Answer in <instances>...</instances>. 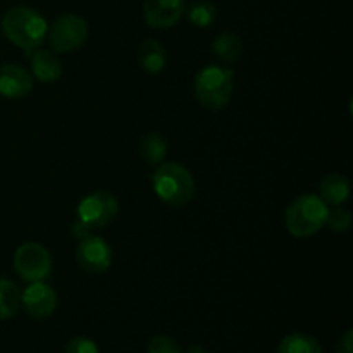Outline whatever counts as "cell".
I'll list each match as a JSON object with an SVG mask.
<instances>
[{
    "mask_svg": "<svg viewBox=\"0 0 353 353\" xmlns=\"http://www.w3.org/2000/svg\"><path fill=\"white\" fill-rule=\"evenodd\" d=\"M185 14V0H145L143 19L155 30L176 26Z\"/></svg>",
    "mask_w": 353,
    "mask_h": 353,
    "instance_id": "10",
    "label": "cell"
},
{
    "mask_svg": "<svg viewBox=\"0 0 353 353\" xmlns=\"http://www.w3.org/2000/svg\"><path fill=\"white\" fill-rule=\"evenodd\" d=\"M234 88V71L210 64L200 69L193 81L195 99L209 110H221L231 102Z\"/></svg>",
    "mask_w": 353,
    "mask_h": 353,
    "instance_id": "3",
    "label": "cell"
},
{
    "mask_svg": "<svg viewBox=\"0 0 353 353\" xmlns=\"http://www.w3.org/2000/svg\"><path fill=\"white\" fill-rule=\"evenodd\" d=\"M212 52L224 64H234L243 55V41L234 33H221L212 41Z\"/></svg>",
    "mask_w": 353,
    "mask_h": 353,
    "instance_id": "16",
    "label": "cell"
},
{
    "mask_svg": "<svg viewBox=\"0 0 353 353\" xmlns=\"http://www.w3.org/2000/svg\"><path fill=\"white\" fill-rule=\"evenodd\" d=\"M117 212H119V202L116 196L105 190H97L78 203L76 221H79L86 230L93 231L112 223Z\"/></svg>",
    "mask_w": 353,
    "mask_h": 353,
    "instance_id": "5",
    "label": "cell"
},
{
    "mask_svg": "<svg viewBox=\"0 0 353 353\" xmlns=\"http://www.w3.org/2000/svg\"><path fill=\"white\" fill-rule=\"evenodd\" d=\"M21 307H24L28 316L34 319L50 317L57 307V293L43 281L30 283V286L21 293Z\"/></svg>",
    "mask_w": 353,
    "mask_h": 353,
    "instance_id": "9",
    "label": "cell"
},
{
    "mask_svg": "<svg viewBox=\"0 0 353 353\" xmlns=\"http://www.w3.org/2000/svg\"><path fill=\"white\" fill-rule=\"evenodd\" d=\"M188 19L193 26L209 28L217 19V10L210 2H196L188 7Z\"/></svg>",
    "mask_w": 353,
    "mask_h": 353,
    "instance_id": "19",
    "label": "cell"
},
{
    "mask_svg": "<svg viewBox=\"0 0 353 353\" xmlns=\"http://www.w3.org/2000/svg\"><path fill=\"white\" fill-rule=\"evenodd\" d=\"M33 90V76L17 64L0 65V95L17 100L28 97Z\"/></svg>",
    "mask_w": 353,
    "mask_h": 353,
    "instance_id": "11",
    "label": "cell"
},
{
    "mask_svg": "<svg viewBox=\"0 0 353 353\" xmlns=\"http://www.w3.org/2000/svg\"><path fill=\"white\" fill-rule=\"evenodd\" d=\"M186 353H207V350L203 347H200V345H192V347L186 350Z\"/></svg>",
    "mask_w": 353,
    "mask_h": 353,
    "instance_id": "24",
    "label": "cell"
},
{
    "mask_svg": "<svg viewBox=\"0 0 353 353\" xmlns=\"http://www.w3.org/2000/svg\"><path fill=\"white\" fill-rule=\"evenodd\" d=\"M76 262L88 274H103L112 265V248L97 234H88L76 247Z\"/></svg>",
    "mask_w": 353,
    "mask_h": 353,
    "instance_id": "8",
    "label": "cell"
},
{
    "mask_svg": "<svg viewBox=\"0 0 353 353\" xmlns=\"http://www.w3.org/2000/svg\"><path fill=\"white\" fill-rule=\"evenodd\" d=\"M152 188L159 200L171 207H185L196 192L193 174L178 162H162L152 176Z\"/></svg>",
    "mask_w": 353,
    "mask_h": 353,
    "instance_id": "2",
    "label": "cell"
},
{
    "mask_svg": "<svg viewBox=\"0 0 353 353\" xmlns=\"http://www.w3.org/2000/svg\"><path fill=\"white\" fill-rule=\"evenodd\" d=\"M327 228L334 233H345V231L350 230L352 226V214L348 212L347 209L343 207H333L327 212V219H326Z\"/></svg>",
    "mask_w": 353,
    "mask_h": 353,
    "instance_id": "20",
    "label": "cell"
},
{
    "mask_svg": "<svg viewBox=\"0 0 353 353\" xmlns=\"http://www.w3.org/2000/svg\"><path fill=\"white\" fill-rule=\"evenodd\" d=\"M138 152L148 165H159L164 162L165 155H168V141L161 133L152 131V133L141 137L140 143H138Z\"/></svg>",
    "mask_w": 353,
    "mask_h": 353,
    "instance_id": "15",
    "label": "cell"
},
{
    "mask_svg": "<svg viewBox=\"0 0 353 353\" xmlns=\"http://www.w3.org/2000/svg\"><path fill=\"white\" fill-rule=\"evenodd\" d=\"M65 353H100L99 347L93 340L86 336H76L65 347Z\"/></svg>",
    "mask_w": 353,
    "mask_h": 353,
    "instance_id": "22",
    "label": "cell"
},
{
    "mask_svg": "<svg viewBox=\"0 0 353 353\" xmlns=\"http://www.w3.org/2000/svg\"><path fill=\"white\" fill-rule=\"evenodd\" d=\"M330 207L319 195L305 193L293 200L285 214V226L295 238H309L326 226Z\"/></svg>",
    "mask_w": 353,
    "mask_h": 353,
    "instance_id": "4",
    "label": "cell"
},
{
    "mask_svg": "<svg viewBox=\"0 0 353 353\" xmlns=\"http://www.w3.org/2000/svg\"><path fill=\"white\" fill-rule=\"evenodd\" d=\"M138 64L148 74H159L168 65V52L161 41L147 38L138 47Z\"/></svg>",
    "mask_w": 353,
    "mask_h": 353,
    "instance_id": "14",
    "label": "cell"
},
{
    "mask_svg": "<svg viewBox=\"0 0 353 353\" xmlns=\"http://www.w3.org/2000/svg\"><path fill=\"white\" fill-rule=\"evenodd\" d=\"M319 196L327 207H340L350 199V181L340 172H330L319 183Z\"/></svg>",
    "mask_w": 353,
    "mask_h": 353,
    "instance_id": "13",
    "label": "cell"
},
{
    "mask_svg": "<svg viewBox=\"0 0 353 353\" xmlns=\"http://www.w3.org/2000/svg\"><path fill=\"white\" fill-rule=\"evenodd\" d=\"M278 353H323V348L310 334L293 333L283 338Z\"/></svg>",
    "mask_w": 353,
    "mask_h": 353,
    "instance_id": "18",
    "label": "cell"
},
{
    "mask_svg": "<svg viewBox=\"0 0 353 353\" xmlns=\"http://www.w3.org/2000/svg\"><path fill=\"white\" fill-rule=\"evenodd\" d=\"M88 33V23L81 16L64 14L52 23L47 38L50 40L52 50L59 54H69L85 45Z\"/></svg>",
    "mask_w": 353,
    "mask_h": 353,
    "instance_id": "7",
    "label": "cell"
},
{
    "mask_svg": "<svg viewBox=\"0 0 353 353\" xmlns=\"http://www.w3.org/2000/svg\"><path fill=\"white\" fill-rule=\"evenodd\" d=\"M14 269L28 283L45 281L52 272V255L45 245L28 241L14 252Z\"/></svg>",
    "mask_w": 353,
    "mask_h": 353,
    "instance_id": "6",
    "label": "cell"
},
{
    "mask_svg": "<svg viewBox=\"0 0 353 353\" xmlns=\"http://www.w3.org/2000/svg\"><path fill=\"white\" fill-rule=\"evenodd\" d=\"M336 353H353V331L348 330L336 345Z\"/></svg>",
    "mask_w": 353,
    "mask_h": 353,
    "instance_id": "23",
    "label": "cell"
},
{
    "mask_svg": "<svg viewBox=\"0 0 353 353\" xmlns=\"http://www.w3.org/2000/svg\"><path fill=\"white\" fill-rule=\"evenodd\" d=\"M2 31L10 43L31 54L47 38L48 23L31 7H12L3 14Z\"/></svg>",
    "mask_w": 353,
    "mask_h": 353,
    "instance_id": "1",
    "label": "cell"
},
{
    "mask_svg": "<svg viewBox=\"0 0 353 353\" xmlns=\"http://www.w3.org/2000/svg\"><path fill=\"white\" fill-rule=\"evenodd\" d=\"M21 290L14 281L0 278V319H10L21 309Z\"/></svg>",
    "mask_w": 353,
    "mask_h": 353,
    "instance_id": "17",
    "label": "cell"
},
{
    "mask_svg": "<svg viewBox=\"0 0 353 353\" xmlns=\"http://www.w3.org/2000/svg\"><path fill=\"white\" fill-rule=\"evenodd\" d=\"M148 353H183V350L174 338L157 334L148 341Z\"/></svg>",
    "mask_w": 353,
    "mask_h": 353,
    "instance_id": "21",
    "label": "cell"
},
{
    "mask_svg": "<svg viewBox=\"0 0 353 353\" xmlns=\"http://www.w3.org/2000/svg\"><path fill=\"white\" fill-rule=\"evenodd\" d=\"M31 76L41 83H55L62 76V64L57 55L50 50H37L31 52L30 57Z\"/></svg>",
    "mask_w": 353,
    "mask_h": 353,
    "instance_id": "12",
    "label": "cell"
}]
</instances>
